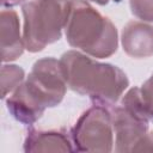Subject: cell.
<instances>
[{
    "label": "cell",
    "mask_w": 153,
    "mask_h": 153,
    "mask_svg": "<svg viewBox=\"0 0 153 153\" xmlns=\"http://www.w3.org/2000/svg\"><path fill=\"white\" fill-rule=\"evenodd\" d=\"M71 0H30L22 5L23 38L29 53L57 42L65 30Z\"/></svg>",
    "instance_id": "3957f363"
},
{
    "label": "cell",
    "mask_w": 153,
    "mask_h": 153,
    "mask_svg": "<svg viewBox=\"0 0 153 153\" xmlns=\"http://www.w3.org/2000/svg\"><path fill=\"white\" fill-rule=\"evenodd\" d=\"M115 134V151L133 152L136 142L149 130V122L127 110L123 105L109 106Z\"/></svg>",
    "instance_id": "8992f818"
},
{
    "label": "cell",
    "mask_w": 153,
    "mask_h": 153,
    "mask_svg": "<svg viewBox=\"0 0 153 153\" xmlns=\"http://www.w3.org/2000/svg\"><path fill=\"white\" fill-rule=\"evenodd\" d=\"M60 63L68 88L97 104H116L129 86V79L120 67L99 62L76 49L65 51Z\"/></svg>",
    "instance_id": "6da1fadb"
},
{
    "label": "cell",
    "mask_w": 153,
    "mask_h": 153,
    "mask_svg": "<svg viewBox=\"0 0 153 153\" xmlns=\"http://www.w3.org/2000/svg\"><path fill=\"white\" fill-rule=\"evenodd\" d=\"M6 108L16 121L27 127L41 120L45 111L24 91L22 84L6 99Z\"/></svg>",
    "instance_id": "30bf717a"
},
{
    "label": "cell",
    "mask_w": 153,
    "mask_h": 153,
    "mask_svg": "<svg viewBox=\"0 0 153 153\" xmlns=\"http://www.w3.org/2000/svg\"><path fill=\"white\" fill-rule=\"evenodd\" d=\"M25 80V71L12 63H4L1 66V98L5 99L7 94L12 93Z\"/></svg>",
    "instance_id": "8fae6325"
},
{
    "label": "cell",
    "mask_w": 153,
    "mask_h": 153,
    "mask_svg": "<svg viewBox=\"0 0 153 153\" xmlns=\"http://www.w3.org/2000/svg\"><path fill=\"white\" fill-rule=\"evenodd\" d=\"M23 149L32 152H75L71 134L63 129L41 130L29 129L24 139Z\"/></svg>",
    "instance_id": "9c48e42d"
},
{
    "label": "cell",
    "mask_w": 153,
    "mask_h": 153,
    "mask_svg": "<svg viewBox=\"0 0 153 153\" xmlns=\"http://www.w3.org/2000/svg\"><path fill=\"white\" fill-rule=\"evenodd\" d=\"M22 86L44 110L57 106L63 100L68 87L60 60L55 57L37 60Z\"/></svg>",
    "instance_id": "5b68a950"
},
{
    "label": "cell",
    "mask_w": 153,
    "mask_h": 153,
    "mask_svg": "<svg viewBox=\"0 0 153 153\" xmlns=\"http://www.w3.org/2000/svg\"><path fill=\"white\" fill-rule=\"evenodd\" d=\"M121 44L133 59L153 56V25L142 20L128 22L121 32Z\"/></svg>",
    "instance_id": "52a82bcc"
},
{
    "label": "cell",
    "mask_w": 153,
    "mask_h": 153,
    "mask_svg": "<svg viewBox=\"0 0 153 153\" xmlns=\"http://www.w3.org/2000/svg\"><path fill=\"white\" fill-rule=\"evenodd\" d=\"M121 105H123L127 110H129L131 114H134L135 116L147 120L149 122L148 118V114L140 92V87H131L129 88L122 97H121Z\"/></svg>",
    "instance_id": "7c38bea8"
},
{
    "label": "cell",
    "mask_w": 153,
    "mask_h": 153,
    "mask_svg": "<svg viewBox=\"0 0 153 153\" xmlns=\"http://www.w3.org/2000/svg\"><path fill=\"white\" fill-rule=\"evenodd\" d=\"M75 152H111L115 145L109 106L93 103L69 130Z\"/></svg>",
    "instance_id": "277c9868"
},
{
    "label": "cell",
    "mask_w": 153,
    "mask_h": 153,
    "mask_svg": "<svg viewBox=\"0 0 153 153\" xmlns=\"http://www.w3.org/2000/svg\"><path fill=\"white\" fill-rule=\"evenodd\" d=\"M140 92L148 114L149 122H153V73L152 75L141 85Z\"/></svg>",
    "instance_id": "5bb4252c"
},
{
    "label": "cell",
    "mask_w": 153,
    "mask_h": 153,
    "mask_svg": "<svg viewBox=\"0 0 153 153\" xmlns=\"http://www.w3.org/2000/svg\"><path fill=\"white\" fill-rule=\"evenodd\" d=\"M133 152H153V130H148L136 142Z\"/></svg>",
    "instance_id": "9a60e30c"
},
{
    "label": "cell",
    "mask_w": 153,
    "mask_h": 153,
    "mask_svg": "<svg viewBox=\"0 0 153 153\" xmlns=\"http://www.w3.org/2000/svg\"><path fill=\"white\" fill-rule=\"evenodd\" d=\"M27 0H1V6L4 8H11L18 5H23L25 4Z\"/></svg>",
    "instance_id": "2e32d148"
},
{
    "label": "cell",
    "mask_w": 153,
    "mask_h": 153,
    "mask_svg": "<svg viewBox=\"0 0 153 153\" xmlns=\"http://www.w3.org/2000/svg\"><path fill=\"white\" fill-rule=\"evenodd\" d=\"M88 1H92V2H94L97 5H99V6H105V5H108L110 2V0H88Z\"/></svg>",
    "instance_id": "e0dca14e"
},
{
    "label": "cell",
    "mask_w": 153,
    "mask_h": 153,
    "mask_svg": "<svg viewBox=\"0 0 153 153\" xmlns=\"http://www.w3.org/2000/svg\"><path fill=\"white\" fill-rule=\"evenodd\" d=\"M129 7L137 19L153 23V0H129Z\"/></svg>",
    "instance_id": "4fadbf2b"
},
{
    "label": "cell",
    "mask_w": 153,
    "mask_h": 153,
    "mask_svg": "<svg viewBox=\"0 0 153 153\" xmlns=\"http://www.w3.org/2000/svg\"><path fill=\"white\" fill-rule=\"evenodd\" d=\"M65 36L72 48L96 59L110 57L118 48L116 26L88 0H71Z\"/></svg>",
    "instance_id": "7a4b0ae2"
},
{
    "label": "cell",
    "mask_w": 153,
    "mask_h": 153,
    "mask_svg": "<svg viewBox=\"0 0 153 153\" xmlns=\"http://www.w3.org/2000/svg\"><path fill=\"white\" fill-rule=\"evenodd\" d=\"M0 38L4 63L16 61L23 55L25 43L20 32V22L18 13L12 8H4L0 13Z\"/></svg>",
    "instance_id": "ba28073f"
}]
</instances>
